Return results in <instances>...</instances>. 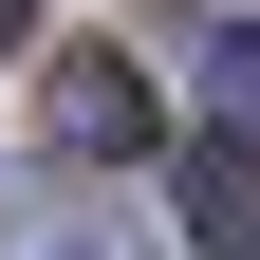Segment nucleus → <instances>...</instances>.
Segmentation results:
<instances>
[{"label":"nucleus","instance_id":"nucleus-1","mask_svg":"<svg viewBox=\"0 0 260 260\" xmlns=\"http://www.w3.org/2000/svg\"><path fill=\"white\" fill-rule=\"evenodd\" d=\"M38 130L75 168H130V149H149V75H130V56H56L38 75Z\"/></svg>","mask_w":260,"mask_h":260},{"label":"nucleus","instance_id":"nucleus-2","mask_svg":"<svg viewBox=\"0 0 260 260\" xmlns=\"http://www.w3.org/2000/svg\"><path fill=\"white\" fill-rule=\"evenodd\" d=\"M168 223H186L205 260H260V149H223V130H205V149L168 168Z\"/></svg>","mask_w":260,"mask_h":260},{"label":"nucleus","instance_id":"nucleus-3","mask_svg":"<svg viewBox=\"0 0 260 260\" xmlns=\"http://www.w3.org/2000/svg\"><path fill=\"white\" fill-rule=\"evenodd\" d=\"M0 260H149V223H130V205H19Z\"/></svg>","mask_w":260,"mask_h":260},{"label":"nucleus","instance_id":"nucleus-4","mask_svg":"<svg viewBox=\"0 0 260 260\" xmlns=\"http://www.w3.org/2000/svg\"><path fill=\"white\" fill-rule=\"evenodd\" d=\"M205 130H223V149H260V19H223V38H205Z\"/></svg>","mask_w":260,"mask_h":260},{"label":"nucleus","instance_id":"nucleus-5","mask_svg":"<svg viewBox=\"0 0 260 260\" xmlns=\"http://www.w3.org/2000/svg\"><path fill=\"white\" fill-rule=\"evenodd\" d=\"M19 38H38V0H0V56H19Z\"/></svg>","mask_w":260,"mask_h":260}]
</instances>
